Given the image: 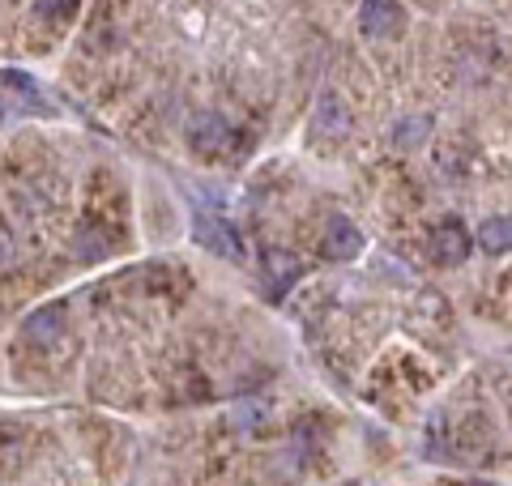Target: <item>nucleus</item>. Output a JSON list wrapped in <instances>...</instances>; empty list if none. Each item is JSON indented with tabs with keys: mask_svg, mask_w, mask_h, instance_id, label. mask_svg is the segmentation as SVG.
Returning <instances> with one entry per match:
<instances>
[{
	"mask_svg": "<svg viewBox=\"0 0 512 486\" xmlns=\"http://www.w3.org/2000/svg\"><path fill=\"white\" fill-rule=\"evenodd\" d=\"M363 252V231L350 218L333 214L325 222V239H320V256L325 261H355V256Z\"/></svg>",
	"mask_w": 512,
	"mask_h": 486,
	"instance_id": "nucleus-6",
	"label": "nucleus"
},
{
	"mask_svg": "<svg viewBox=\"0 0 512 486\" xmlns=\"http://www.w3.org/2000/svg\"><path fill=\"white\" fill-rule=\"evenodd\" d=\"M197 239H201V248H210L222 261H244V239H239V231L227 218L197 209Z\"/></svg>",
	"mask_w": 512,
	"mask_h": 486,
	"instance_id": "nucleus-3",
	"label": "nucleus"
},
{
	"mask_svg": "<svg viewBox=\"0 0 512 486\" xmlns=\"http://www.w3.org/2000/svg\"><path fill=\"white\" fill-rule=\"evenodd\" d=\"M18 465H22V427L0 423V478L18 474Z\"/></svg>",
	"mask_w": 512,
	"mask_h": 486,
	"instance_id": "nucleus-10",
	"label": "nucleus"
},
{
	"mask_svg": "<svg viewBox=\"0 0 512 486\" xmlns=\"http://www.w3.org/2000/svg\"><path fill=\"white\" fill-rule=\"evenodd\" d=\"M427 256H431V265H440V269L461 265L470 256V231L457 218H444L427 239Z\"/></svg>",
	"mask_w": 512,
	"mask_h": 486,
	"instance_id": "nucleus-2",
	"label": "nucleus"
},
{
	"mask_svg": "<svg viewBox=\"0 0 512 486\" xmlns=\"http://www.w3.org/2000/svg\"><path fill=\"white\" fill-rule=\"evenodd\" d=\"M188 145L192 154L205 158V162H222V158H235L239 145H244V133L227 120L218 116V111H210V116H197L188 128Z\"/></svg>",
	"mask_w": 512,
	"mask_h": 486,
	"instance_id": "nucleus-1",
	"label": "nucleus"
},
{
	"mask_svg": "<svg viewBox=\"0 0 512 486\" xmlns=\"http://www.w3.org/2000/svg\"><path fill=\"white\" fill-rule=\"evenodd\" d=\"M427 133H431V120L427 116H414V120H402L397 124V150H410V145H419V141H427Z\"/></svg>",
	"mask_w": 512,
	"mask_h": 486,
	"instance_id": "nucleus-11",
	"label": "nucleus"
},
{
	"mask_svg": "<svg viewBox=\"0 0 512 486\" xmlns=\"http://www.w3.org/2000/svg\"><path fill=\"white\" fill-rule=\"evenodd\" d=\"M73 9H77V0H39V13L43 18H56V22L73 18Z\"/></svg>",
	"mask_w": 512,
	"mask_h": 486,
	"instance_id": "nucleus-12",
	"label": "nucleus"
},
{
	"mask_svg": "<svg viewBox=\"0 0 512 486\" xmlns=\"http://www.w3.org/2000/svg\"><path fill=\"white\" fill-rule=\"evenodd\" d=\"M359 26H363L367 39H397L406 30L402 0H363L359 5Z\"/></svg>",
	"mask_w": 512,
	"mask_h": 486,
	"instance_id": "nucleus-4",
	"label": "nucleus"
},
{
	"mask_svg": "<svg viewBox=\"0 0 512 486\" xmlns=\"http://www.w3.org/2000/svg\"><path fill=\"white\" fill-rule=\"evenodd\" d=\"M64 320H69L64 303H47V307H39L35 316H26L22 337L30 346H52V342H60V337H64Z\"/></svg>",
	"mask_w": 512,
	"mask_h": 486,
	"instance_id": "nucleus-7",
	"label": "nucleus"
},
{
	"mask_svg": "<svg viewBox=\"0 0 512 486\" xmlns=\"http://www.w3.org/2000/svg\"><path fill=\"white\" fill-rule=\"evenodd\" d=\"M474 243L483 248L487 256H504L512 252V218H487L483 226H478Z\"/></svg>",
	"mask_w": 512,
	"mask_h": 486,
	"instance_id": "nucleus-9",
	"label": "nucleus"
},
{
	"mask_svg": "<svg viewBox=\"0 0 512 486\" xmlns=\"http://www.w3.org/2000/svg\"><path fill=\"white\" fill-rule=\"evenodd\" d=\"M350 128H355V116H350V107H346V99L342 94H325V99L316 103V111H312V133H316V141H346L350 137Z\"/></svg>",
	"mask_w": 512,
	"mask_h": 486,
	"instance_id": "nucleus-5",
	"label": "nucleus"
},
{
	"mask_svg": "<svg viewBox=\"0 0 512 486\" xmlns=\"http://www.w3.org/2000/svg\"><path fill=\"white\" fill-rule=\"evenodd\" d=\"M261 265H265V290L274 299H282L286 290H291L295 282H299V261L291 252H282V248H269L265 256H261Z\"/></svg>",
	"mask_w": 512,
	"mask_h": 486,
	"instance_id": "nucleus-8",
	"label": "nucleus"
}]
</instances>
